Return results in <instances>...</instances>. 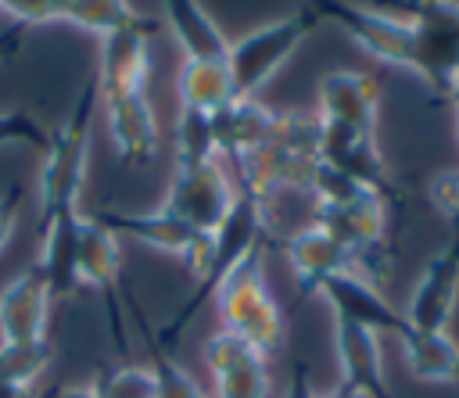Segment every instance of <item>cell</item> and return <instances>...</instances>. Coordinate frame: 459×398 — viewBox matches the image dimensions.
<instances>
[{"instance_id": "cell-30", "label": "cell", "mask_w": 459, "mask_h": 398, "mask_svg": "<svg viewBox=\"0 0 459 398\" xmlns=\"http://www.w3.org/2000/svg\"><path fill=\"white\" fill-rule=\"evenodd\" d=\"M0 14H7L22 29L61 22V0H0Z\"/></svg>"}, {"instance_id": "cell-20", "label": "cell", "mask_w": 459, "mask_h": 398, "mask_svg": "<svg viewBox=\"0 0 459 398\" xmlns=\"http://www.w3.org/2000/svg\"><path fill=\"white\" fill-rule=\"evenodd\" d=\"M165 25L172 43L179 47L183 61H226L230 54V36L219 29L208 7L194 0H165L161 4Z\"/></svg>"}, {"instance_id": "cell-17", "label": "cell", "mask_w": 459, "mask_h": 398, "mask_svg": "<svg viewBox=\"0 0 459 398\" xmlns=\"http://www.w3.org/2000/svg\"><path fill=\"white\" fill-rule=\"evenodd\" d=\"M276 122H280V111L269 108L262 97H237L219 115H212V133H215L219 158L237 161L240 154H251V151L273 143Z\"/></svg>"}, {"instance_id": "cell-36", "label": "cell", "mask_w": 459, "mask_h": 398, "mask_svg": "<svg viewBox=\"0 0 459 398\" xmlns=\"http://www.w3.org/2000/svg\"><path fill=\"white\" fill-rule=\"evenodd\" d=\"M0 398H50V391L47 394H36V391H25V387H4L0 384Z\"/></svg>"}, {"instance_id": "cell-1", "label": "cell", "mask_w": 459, "mask_h": 398, "mask_svg": "<svg viewBox=\"0 0 459 398\" xmlns=\"http://www.w3.org/2000/svg\"><path fill=\"white\" fill-rule=\"evenodd\" d=\"M97 104H100L97 82L90 79L79 90L72 115L47 136V151H43V165H39V179H36L39 226L50 222L54 215L79 212V194H82L86 172H90V125H93Z\"/></svg>"}, {"instance_id": "cell-5", "label": "cell", "mask_w": 459, "mask_h": 398, "mask_svg": "<svg viewBox=\"0 0 459 398\" xmlns=\"http://www.w3.org/2000/svg\"><path fill=\"white\" fill-rule=\"evenodd\" d=\"M412 18V72L423 86L437 97L459 79V4L455 0H430L409 11Z\"/></svg>"}, {"instance_id": "cell-26", "label": "cell", "mask_w": 459, "mask_h": 398, "mask_svg": "<svg viewBox=\"0 0 459 398\" xmlns=\"http://www.w3.org/2000/svg\"><path fill=\"white\" fill-rule=\"evenodd\" d=\"M172 154H176V165H197V161L219 158L215 133H212V115L179 111L176 125H172Z\"/></svg>"}, {"instance_id": "cell-28", "label": "cell", "mask_w": 459, "mask_h": 398, "mask_svg": "<svg viewBox=\"0 0 459 398\" xmlns=\"http://www.w3.org/2000/svg\"><path fill=\"white\" fill-rule=\"evenodd\" d=\"M151 373H154V387H158V398H208L201 391V384L161 348V344H151Z\"/></svg>"}, {"instance_id": "cell-33", "label": "cell", "mask_w": 459, "mask_h": 398, "mask_svg": "<svg viewBox=\"0 0 459 398\" xmlns=\"http://www.w3.org/2000/svg\"><path fill=\"white\" fill-rule=\"evenodd\" d=\"M283 398H326V394H316L312 380H308V366L305 362H294L290 369V380L283 387Z\"/></svg>"}, {"instance_id": "cell-23", "label": "cell", "mask_w": 459, "mask_h": 398, "mask_svg": "<svg viewBox=\"0 0 459 398\" xmlns=\"http://www.w3.org/2000/svg\"><path fill=\"white\" fill-rule=\"evenodd\" d=\"M402 355H405V366L416 380H423V384H459V344L448 330L445 333L409 330L402 337Z\"/></svg>"}, {"instance_id": "cell-25", "label": "cell", "mask_w": 459, "mask_h": 398, "mask_svg": "<svg viewBox=\"0 0 459 398\" xmlns=\"http://www.w3.org/2000/svg\"><path fill=\"white\" fill-rule=\"evenodd\" d=\"M47 366H50V341H29V344L0 341V384L4 387L36 391Z\"/></svg>"}, {"instance_id": "cell-3", "label": "cell", "mask_w": 459, "mask_h": 398, "mask_svg": "<svg viewBox=\"0 0 459 398\" xmlns=\"http://www.w3.org/2000/svg\"><path fill=\"white\" fill-rule=\"evenodd\" d=\"M316 22H319L316 7L312 11L305 7V11H290L283 18H273L258 29H247L244 36L230 39L226 68L233 79V93L237 97H262V90L280 75V68L308 39Z\"/></svg>"}, {"instance_id": "cell-7", "label": "cell", "mask_w": 459, "mask_h": 398, "mask_svg": "<svg viewBox=\"0 0 459 398\" xmlns=\"http://www.w3.org/2000/svg\"><path fill=\"white\" fill-rule=\"evenodd\" d=\"M455 301H459V229H452V237L423 262L402 316L409 330L445 333L455 316Z\"/></svg>"}, {"instance_id": "cell-37", "label": "cell", "mask_w": 459, "mask_h": 398, "mask_svg": "<svg viewBox=\"0 0 459 398\" xmlns=\"http://www.w3.org/2000/svg\"><path fill=\"white\" fill-rule=\"evenodd\" d=\"M445 100H448V104L455 108V118H459V79H455V82L448 86V93H445Z\"/></svg>"}, {"instance_id": "cell-39", "label": "cell", "mask_w": 459, "mask_h": 398, "mask_svg": "<svg viewBox=\"0 0 459 398\" xmlns=\"http://www.w3.org/2000/svg\"><path fill=\"white\" fill-rule=\"evenodd\" d=\"M455 136H459V118H455Z\"/></svg>"}, {"instance_id": "cell-9", "label": "cell", "mask_w": 459, "mask_h": 398, "mask_svg": "<svg viewBox=\"0 0 459 398\" xmlns=\"http://www.w3.org/2000/svg\"><path fill=\"white\" fill-rule=\"evenodd\" d=\"M151 79V25L136 22L97 39V97H126L143 93Z\"/></svg>"}, {"instance_id": "cell-6", "label": "cell", "mask_w": 459, "mask_h": 398, "mask_svg": "<svg viewBox=\"0 0 459 398\" xmlns=\"http://www.w3.org/2000/svg\"><path fill=\"white\" fill-rule=\"evenodd\" d=\"M316 14H326L330 22H337L344 29V36L369 54L380 65L412 72V18L409 14H391V11H377V7H362V4H316Z\"/></svg>"}, {"instance_id": "cell-19", "label": "cell", "mask_w": 459, "mask_h": 398, "mask_svg": "<svg viewBox=\"0 0 459 398\" xmlns=\"http://www.w3.org/2000/svg\"><path fill=\"white\" fill-rule=\"evenodd\" d=\"M333 355H337L344 384L362 387L373 398H391L387 376H384L380 333H373L359 323H348V319H333Z\"/></svg>"}, {"instance_id": "cell-38", "label": "cell", "mask_w": 459, "mask_h": 398, "mask_svg": "<svg viewBox=\"0 0 459 398\" xmlns=\"http://www.w3.org/2000/svg\"><path fill=\"white\" fill-rule=\"evenodd\" d=\"M4 43H7V39H0V57H4V54H7V50H11V47H4Z\"/></svg>"}, {"instance_id": "cell-14", "label": "cell", "mask_w": 459, "mask_h": 398, "mask_svg": "<svg viewBox=\"0 0 459 398\" xmlns=\"http://www.w3.org/2000/svg\"><path fill=\"white\" fill-rule=\"evenodd\" d=\"M319 161H326L330 169L344 172L348 179L391 197V172H387V161H384V154L377 147V133H362V129H351V125L323 122Z\"/></svg>"}, {"instance_id": "cell-2", "label": "cell", "mask_w": 459, "mask_h": 398, "mask_svg": "<svg viewBox=\"0 0 459 398\" xmlns=\"http://www.w3.org/2000/svg\"><path fill=\"white\" fill-rule=\"evenodd\" d=\"M212 305H215V316H219V330L237 333L255 351H262L269 362L283 351L287 316H283V305L276 301V294L265 280L262 251L251 255L247 262H240L230 276H222L215 283Z\"/></svg>"}, {"instance_id": "cell-22", "label": "cell", "mask_w": 459, "mask_h": 398, "mask_svg": "<svg viewBox=\"0 0 459 398\" xmlns=\"http://www.w3.org/2000/svg\"><path fill=\"white\" fill-rule=\"evenodd\" d=\"M176 97L179 111L219 115L226 104L237 100L226 61H183L176 72Z\"/></svg>"}, {"instance_id": "cell-10", "label": "cell", "mask_w": 459, "mask_h": 398, "mask_svg": "<svg viewBox=\"0 0 459 398\" xmlns=\"http://www.w3.org/2000/svg\"><path fill=\"white\" fill-rule=\"evenodd\" d=\"M319 298L330 305L333 319H348L359 323L373 333H394L398 341L409 333V323L402 316V308H394L387 301V294L380 290V283L366 280L362 273H337L319 287Z\"/></svg>"}, {"instance_id": "cell-16", "label": "cell", "mask_w": 459, "mask_h": 398, "mask_svg": "<svg viewBox=\"0 0 459 398\" xmlns=\"http://www.w3.org/2000/svg\"><path fill=\"white\" fill-rule=\"evenodd\" d=\"M50 290L36 265L22 269L4 290H0V341L4 344H29L47 341V319H50Z\"/></svg>"}, {"instance_id": "cell-32", "label": "cell", "mask_w": 459, "mask_h": 398, "mask_svg": "<svg viewBox=\"0 0 459 398\" xmlns=\"http://www.w3.org/2000/svg\"><path fill=\"white\" fill-rule=\"evenodd\" d=\"M22 204H25V186L14 183L0 194V255L7 251L14 229H18V215H22Z\"/></svg>"}, {"instance_id": "cell-35", "label": "cell", "mask_w": 459, "mask_h": 398, "mask_svg": "<svg viewBox=\"0 0 459 398\" xmlns=\"http://www.w3.org/2000/svg\"><path fill=\"white\" fill-rule=\"evenodd\" d=\"M326 398H373V394H369V391H362V387H351V384H344V380H341L333 391H326Z\"/></svg>"}, {"instance_id": "cell-27", "label": "cell", "mask_w": 459, "mask_h": 398, "mask_svg": "<svg viewBox=\"0 0 459 398\" xmlns=\"http://www.w3.org/2000/svg\"><path fill=\"white\" fill-rule=\"evenodd\" d=\"M100 398H158L154 373L147 362H118L93 380Z\"/></svg>"}, {"instance_id": "cell-11", "label": "cell", "mask_w": 459, "mask_h": 398, "mask_svg": "<svg viewBox=\"0 0 459 398\" xmlns=\"http://www.w3.org/2000/svg\"><path fill=\"white\" fill-rule=\"evenodd\" d=\"M269 229H273V208L240 194L237 190V201L230 208V215L219 222V229L212 233V244H215V262H212V290L222 276H230L240 262H247L251 255L262 251V244L269 240ZM212 298V294H208Z\"/></svg>"}, {"instance_id": "cell-24", "label": "cell", "mask_w": 459, "mask_h": 398, "mask_svg": "<svg viewBox=\"0 0 459 398\" xmlns=\"http://www.w3.org/2000/svg\"><path fill=\"white\" fill-rule=\"evenodd\" d=\"M61 22L104 39L118 29H129V25L143 22V18L126 0H61Z\"/></svg>"}, {"instance_id": "cell-21", "label": "cell", "mask_w": 459, "mask_h": 398, "mask_svg": "<svg viewBox=\"0 0 459 398\" xmlns=\"http://www.w3.org/2000/svg\"><path fill=\"white\" fill-rule=\"evenodd\" d=\"M79 215H82V212L54 215L50 222L39 226V258H36V273L43 276L50 298H68V294H75V290L82 287V283H79V262H75Z\"/></svg>"}, {"instance_id": "cell-29", "label": "cell", "mask_w": 459, "mask_h": 398, "mask_svg": "<svg viewBox=\"0 0 459 398\" xmlns=\"http://www.w3.org/2000/svg\"><path fill=\"white\" fill-rule=\"evenodd\" d=\"M47 129L39 125L36 115H29L25 108L14 111H0V147H36L47 151Z\"/></svg>"}, {"instance_id": "cell-15", "label": "cell", "mask_w": 459, "mask_h": 398, "mask_svg": "<svg viewBox=\"0 0 459 398\" xmlns=\"http://www.w3.org/2000/svg\"><path fill=\"white\" fill-rule=\"evenodd\" d=\"M283 255H287V265L294 273V283H298V290L305 298L308 294H319V287L330 276L355 269V258L348 255V247L341 240H333L319 222H305L301 229H294L283 240Z\"/></svg>"}, {"instance_id": "cell-31", "label": "cell", "mask_w": 459, "mask_h": 398, "mask_svg": "<svg viewBox=\"0 0 459 398\" xmlns=\"http://www.w3.org/2000/svg\"><path fill=\"white\" fill-rule=\"evenodd\" d=\"M427 197H430V204L437 208V215H441L452 229H459V169L437 172V176L427 183Z\"/></svg>"}, {"instance_id": "cell-18", "label": "cell", "mask_w": 459, "mask_h": 398, "mask_svg": "<svg viewBox=\"0 0 459 398\" xmlns=\"http://www.w3.org/2000/svg\"><path fill=\"white\" fill-rule=\"evenodd\" d=\"M75 262H79V283L97 287L108 298V305H115L122 280V237L104 222V215H79Z\"/></svg>"}, {"instance_id": "cell-12", "label": "cell", "mask_w": 459, "mask_h": 398, "mask_svg": "<svg viewBox=\"0 0 459 398\" xmlns=\"http://www.w3.org/2000/svg\"><path fill=\"white\" fill-rule=\"evenodd\" d=\"M104 108V125H108V140L115 147V154L126 165H151L158 147H161V129H158V115L154 104L143 93H126V97H108L100 100Z\"/></svg>"}, {"instance_id": "cell-13", "label": "cell", "mask_w": 459, "mask_h": 398, "mask_svg": "<svg viewBox=\"0 0 459 398\" xmlns=\"http://www.w3.org/2000/svg\"><path fill=\"white\" fill-rule=\"evenodd\" d=\"M316 115L323 122L351 125L362 133H377L380 115V82L355 68H337L319 79L316 90Z\"/></svg>"}, {"instance_id": "cell-34", "label": "cell", "mask_w": 459, "mask_h": 398, "mask_svg": "<svg viewBox=\"0 0 459 398\" xmlns=\"http://www.w3.org/2000/svg\"><path fill=\"white\" fill-rule=\"evenodd\" d=\"M50 398H100L93 384H75V387H57L50 391Z\"/></svg>"}, {"instance_id": "cell-8", "label": "cell", "mask_w": 459, "mask_h": 398, "mask_svg": "<svg viewBox=\"0 0 459 398\" xmlns=\"http://www.w3.org/2000/svg\"><path fill=\"white\" fill-rule=\"evenodd\" d=\"M201 359L212 373V398H269V359L230 330H212L201 344Z\"/></svg>"}, {"instance_id": "cell-4", "label": "cell", "mask_w": 459, "mask_h": 398, "mask_svg": "<svg viewBox=\"0 0 459 398\" xmlns=\"http://www.w3.org/2000/svg\"><path fill=\"white\" fill-rule=\"evenodd\" d=\"M237 201V183L230 179L222 158L197 165H172V179L161 197V212L176 215L197 233H215Z\"/></svg>"}]
</instances>
